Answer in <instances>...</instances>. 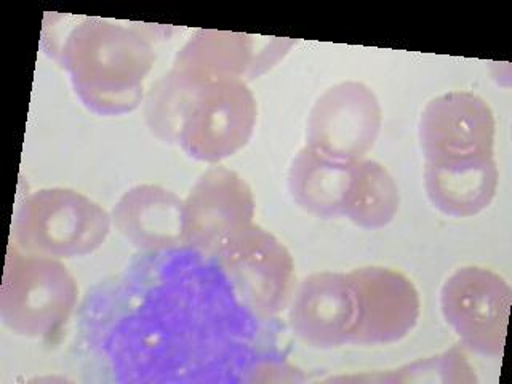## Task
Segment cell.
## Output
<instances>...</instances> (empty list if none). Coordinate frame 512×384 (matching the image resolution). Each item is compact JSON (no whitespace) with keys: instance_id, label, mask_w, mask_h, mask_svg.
Masks as SVG:
<instances>
[{"instance_id":"obj_14","label":"cell","mask_w":512,"mask_h":384,"mask_svg":"<svg viewBox=\"0 0 512 384\" xmlns=\"http://www.w3.org/2000/svg\"><path fill=\"white\" fill-rule=\"evenodd\" d=\"M255 66V44L247 34L200 29L181 48L173 68L196 84L242 79Z\"/></svg>"},{"instance_id":"obj_12","label":"cell","mask_w":512,"mask_h":384,"mask_svg":"<svg viewBox=\"0 0 512 384\" xmlns=\"http://www.w3.org/2000/svg\"><path fill=\"white\" fill-rule=\"evenodd\" d=\"M112 224L138 250L157 252L183 244L184 200L156 184L128 189L112 208Z\"/></svg>"},{"instance_id":"obj_13","label":"cell","mask_w":512,"mask_h":384,"mask_svg":"<svg viewBox=\"0 0 512 384\" xmlns=\"http://www.w3.org/2000/svg\"><path fill=\"white\" fill-rule=\"evenodd\" d=\"M500 170L495 157L424 162V189L431 204L452 218H471L495 199Z\"/></svg>"},{"instance_id":"obj_16","label":"cell","mask_w":512,"mask_h":384,"mask_svg":"<svg viewBox=\"0 0 512 384\" xmlns=\"http://www.w3.org/2000/svg\"><path fill=\"white\" fill-rule=\"evenodd\" d=\"M399 207V188L388 168L368 159L351 164L343 216L359 228L375 231L392 223Z\"/></svg>"},{"instance_id":"obj_5","label":"cell","mask_w":512,"mask_h":384,"mask_svg":"<svg viewBox=\"0 0 512 384\" xmlns=\"http://www.w3.org/2000/svg\"><path fill=\"white\" fill-rule=\"evenodd\" d=\"M215 256L240 303L258 316H276L292 301L295 261L272 232L250 224L226 240Z\"/></svg>"},{"instance_id":"obj_1","label":"cell","mask_w":512,"mask_h":384,"mask_svg":"<svg viewBox=\"0 0 512 384\" xmlns=\"http://www.w3.org/2000/svg\"><path fill=\"white\" fill-rule=\"evenodd\" d=\"M58 60L74 92L98 116H124L143 101L156 53L138 29L84 18L66 34Z\"/></svg>"},{"instance_id":"obj_4","label":"cell","mask_w":512,"mask_h":384,"mask_svg":"<svg viewBox=\"0 0 512 384\" xmlns=\"http://www.w3.org/2000/svg\"><path fill=\"white\" fill-rule=\"evenodd\" d=\"M256 117L258 104L244 79L210 80L197 85L178 144L192 159L220 164L252 140Z\"/></svg>"},{"instance_id":"obj_15","label":"cell","mask_w":512,"mask_h":384,"mask_svg":"<svg viewBox=\"0 0 512 384\" xmlns=\"http://www.w3.org/2000/svg\"><path fill=\"white\" fill-rule=\"evenodd\" d=\"M349 180L351 164L304 146L288 170V191L304 212L322 220H333L343 216Z\"/></svg>"},{"instance_id":"obj_2","label":"cell","mask_w":512,"mask_h":384,"mask_svg":"<svg viewBox=\"0 0 512 384\" xmlns=\"http://www.w3.org/2000/svg\"><path fill=\"white\" fill-rule=\"evenodd\" d=\"M79 301V287L63 261L8 245L0 284V319L16 335L47 340L63 330Z\"/></svg>"},{"instance_id":"obj_3","label":"cell","mask_w":512,"mask_h":384,"mask_svg":"<svg viewBox=\"0 0 512 384\" xmlns=\"http://www.w3.org/2000/svg\"><path fill=\"white\" fill-rule=\"evenodd\" d=\"M111 226V215L82 192L39 189L16 210L13 242L32 255L74 260L96 252L108 239Z\"/></svg>"},{"instance_id":"obj_9","label":"cell","mask_w":512,"mask_h":384,"mask_svg":"<svg viewBox=\"0 0 512 384\" xmlns=\"http://www.w3.org/2000/svg\"><path fill=\"white\" fill-rule=\"evenodd\" d=\"M495 133L490 104L461 90L429 101L418 125L424 162L495 157Z\"/></svg>"},{"instance_id":"obj_7","label":"cell","mask_w":512,"mask_h":384,"mask_svg":"<svg viewBox=\"0 0 512 384\" xmlns=\"http://www.w3.org/2000/svg\"><path fill=\"white\" fill-rule=\"evenodd\" d=\"M383 124L381 104L362 82H341L325 90L312 106L306 146L330 159L354 164L375 146Z\"/></svg>"},{"instance_id":"obj_10","label":"cell","mask_w":512,"mask_h":384,"mask_svg":"<svg viewBox=\"0 0 512 384\" xmlns=\"http://www.w3.org/2000/svg\"><path fill=\"white\" fill-rule=\"evenodd\" d=\"M357 298V327L351 344L383 346L413 332L421 316V298L405 274L383 266L348 272Z\"/></svg>"},{"instance_id":"obj_8","label":"cell","mask_w":512,"mask_h":384,"mask_svg":"<svg viewBox=\"0 0 512 384\" xmlns=\"http://www.w3.org/2000/svg\"><path fill=\"white\" fill-rule=\"evenodd\" d=\"M255 207L247 181L231 168L213 165L184 199L183 244L215 255L226 240L253 224Z\"/></svg>"},{"instance_id":"obj_6","label":"cell","mask_w":512,"mask_h":384,"mask_svg":"<svg viewBox=\"0 0 512 384\" xmlns=\"http://www.w3.org/2000/svg\"><path fill=\"white\" fill-rule=\"evenodd\" d=\"M511 303L508 282L479 266L453 272L440 290L445 322L464 346L482 356H503Z\"/></svg>"},{"instance_id":"obj_11","label":"cell","mask_w":512,"mask_h":384,"mask_svg":"<svg viewBox=\"0 0 512 384\" xmlns=\"http://www.w3.org/2000/svg\"><path fill=\"white\" fill-rule=\"evenodd\" d=\"M288 320L295 335L317 349L351 344L357 327V298L348 274L314 272L290 301Z\"/></svg>"},{"instance_id":"obj_17","label":"cell","mask_w":512,"mask_h":384,"mask_svg":"<svg viewBox=\"0 0 512 384\" xmlns=\"http://www.w3.org/2000/svg\"><path fill=\"white\" fill-rule=\"evenodd\" d=\"M197 85L181 72L170 69L149 88L144 101V120L160 141L178 144L184 114Z\"/></svg>"}]
</instances>
